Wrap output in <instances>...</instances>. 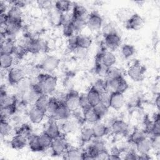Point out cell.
<instances>
[{"mask_svg": "<svg viewBox=\"0 0 160 160\" xmlns=\"http://www.w3.org/2000/svg\"><path fill=\"white\" fill-rule=\"evenodd\" d=\"M37 81L41 84L43 92L45 94L52 93L56 88L58 79L49 73H40L37 76Z\"/></svg>", "mask_w": 160, "mask_h": 160, "instance_id": "1", "label": "cell"}, {"mask_svg": "<svg viewBox=\"0 0 160 160\" xmlns=\"http://www.w3.org/2000/svg\"><path fill=\"white\" fill-rule=\"evenodd\" d=\"M106 84L107 91L109 92L110 91L111 93L114 92L124 93L129 87L128 82L122 76L116 78L108 79L106 81Z\"/></svg>", "mask_w": 160, "mask_h": 160, "instance_id": "2", "label": "cell"}, {"mask_svg": "<svg viewBox=\"0 0 160 160\" xmlns=\"http://www.w3.org/2000/svg\"><path fill=\"white\" fill-rule=\"evenodd\" d=\"M146 69L139 62H134L128 69L129 77L135 82H139L144 79Z\"/></svg>", "mask_w": 160, "mask_h": 160, "instance_id": "3", "label": "cell"}, {"mask_svg": "<svg viewBox=\"0 0 160 160\" xmlns=\"http://www.w3.org/2000/svg\"><path fill=\"white\" fill-rule=\"evenodd\" d=\"M60 64V59L53 55L46 56L40 64V68L46 73L55 71Z\"/></svg>", "mask_w": 160, "mask_h": 160, "instance_id": "4", "label": "cell"}, {"mask_svg": "<svg viewBox=\"0 0 160 160\" xmlns=\"http://www.w3.org/2000/svg\"><path fill=\"white\" fill-rule=\"evenodd\" d=\"M50 148L51 149L52 155L59 156L62 155L65 152L66 149L68 148V145L65 138L61 135L58 138L52 140Z\"/></svg>", "mask_w": 160, "mask_h": 160, "instance_id": "5", "label": "cell"}, {"mask_svg": "<svg viewBox=\"0 0 160 160\" xmlns=\"http://www.w3.org/2000/svg\"><path fill=\"white\" fill-rule=\"evenodd\" d=\"M80 94L76 91H70L66 96L64 103L67 108L72 112L75 111L80 108Z\"/></svg>", "mask_w": 160, "mask_h": 160, "instance_id": "6", "label": "cell"}, {"mask_svg": "<svg viewBox=\"0 0 160 160\" xmlns=\"http://www.w3.org/2000/svg\"><path fill=\"white\" fill-rule=\"evenodd\" d=\"M102 25L101 16L96 11L91 12L86 20V26L92 31L99 30Z\"/></svg>", "mask_w": 160, "mask_h": 160, "instance_id": "7", "label": "cell"}, {"mask_svg": "<svg viewBox=\"0 0 160 160\" xmlns=\"http://www.w3.org/2000/svg\"><path fill=\"white\" fill-rule=\"evenodd\" d=\"M25 78V72L20 68H12L8 72V80L10 84L16 86Z\"/></svg>", "mask_w": 160, "mask_h": 160, "instance_id": "8", "label": "cell"}, {"mask_svg": "<svg viewBox=\"0 0 160 160\" xmlns=\"http://www.w3.org/2000/svg\"><path fill=\"white\" fill-rule=\"evenodd\" d=\"M116 61V58L111 51H102L96 56V62H101L108 68L112 66Z\"/></svg>", "mask_w": 160, "mask_h": 160, "instance_id": "9", "label": "cell"}, {"mask_svg": "<svg viewBox=\"0 0 160 160\" xmlns=\"http://www.w3.org/2000/svg\"><path fill=\"white\" fill-rule=\"evenodd\" d=\"M125 23L126 28L128 29L137 31L143 27L144 24V20L138 14L133 13Z\"/></svg>", "mask_w": 160, "mask_h": 160, "instance_id": "10", "label": "cell"}, {"mask_svg": "<svg viewBox=\"0 0 160 160\" xmlns=\"http://www.w3.org/2000/svg\"><path fill=\"white\" fill-rule=\"evenodd\" d=\"M121 42L120 36L116 32L104 36V44L107 48L110 50L116 49Z\"/></svg>", "mask_w": 160, "mask_h": 160, "instance_id": "11", "label": "cell"}, {"mask_svg": "<svg viewBox=\"0 0 160 160\" xmlns=\"http://www.w3.org/2000/svg\"><path fill=\"white\" fill-rule=\"evenodd\" d=\"M124 96L123 93L119 92H111L109 102V107L115 109H120L124 104Z\"/></svg>", "mask_w": 160, "mask_h": 160, "instance_id": "12", "label": "cell"}, {"mask_svg": "<svg viewBox=\"0 0 160 160\" xmlns=\"http://www.w3.org/2000/svg\"><path fill=\"white\" fill-rule=\"evenodd\" d=\"M111 130L116 134L126 135L129 132V125L122 119H116L111 123Z\"/></svg>", "mask_w": 160, "mask_h": 160, "instance_id": "13", "label": "cell"}, {"mask_svg": "<svg viewBox=\"0 0 160 160\" xmlns=\"http://www.w3.org/2000/svg\"><path fill=\"white\" fill-rule=\"evenodd\" d=\"M48 18L50 24L54 27H59L62 25L63 13L57 10L55 8L49 11Z\"/></svg>", "mask_w": 160, "mask_h": 160, "instance_id": "14", "label": "cell"}, {"mask_svg": "<svg viewBox=\"0 0 160 160\" xmlns=\"http://www.w3.org/2000/svg\"><path fill=\"white\" fill-rule=\"evenodd\" d=\"M71 112V111L67 108L64 102H60L57 110L51 118L53 120H66L70 116Z\"/></svg>", "mask_w": 160, "mask_h": 160, "instance_id": "15", "label": "cell"}, {"mask_svg": "<svg viewBox=\"0 0 160 160\" xmlns=\"http://www.w3.org/2000/svg\"><path fill=\"white\" fill-rule=\"evenodd\" d=\"M45 116V111L36 108L34 106L29 110L28 113L29 119L33 124H39L41 122Z\"/></svg>", "mask_w": 160, "mask_h": 160, "instance_id": "16", "label": "cell"}, {"mask_svg": "<svg viewBox=\"0 0 160 160\" xmlns=\"http://www.w3.org/2000/svg\"><path fill=\"white\" fill-rule=\"evenodd\" d=\"M24 46L28 52L31 54H38L41 51L40 39L29 38L26 41Z\"/></svg>", "mask_w": 160, "mask_h": 160, "instance_id": "17", "label": "cell"}, {"mask_svg": "<svg viewBox=\"0 0 160 160\" xmlns=\"http://www.w3.org/2000/svg\"><path fill=\"white\" fill-rule=\"evenodd\" d=\"M17 99L15 96L8 95L6 91L1 88L0 93V105L1 107L8 106H16Z\"/></svg>", "mask_w": 160, "mask_h": 160, "instance_id": "18", "label": "cell"}, {"mask_svg": "<svg viewBox=\"0 0 160 160\" xmlns=\"http://www.w3.org/2000/svg\"><path fill=\"white\" fill-rule=\"evenodd\" d=\"M28 141V138L25 136L21 134H17L12 138L10 144L12 148L16 150H20L26 146Z\"/></svg>", "mask_w": 160, "mask_h": 160, "instance_id": "19", "label": "cell"}, {"mask_svg": "<svg viewBox=\"0 0 160 160\" xmlns=\"http://www.w3.org/2000/svg\"><path fill=\"white\" fill-rule=\"evenodd\" d=\"M94 138H102L109 132V128L103 123L96 122L92 127Z\"/></svg>", "mask_w": 160, "mask_h": 160, "instance_id": "20", "label": "cell"}, {"mask_svg": "<svg viewBox=\"0 0 160 160\" xmlns=\"http://www.w3.org/2000/svg\"><path fill=\"white\" fill-rule=\"evenodd\" d=\"M44 132L52 139H56L61 135L60 128L54 121H51L49 122Z\"/></svg>", "mask_w": 160, "mask_h": 160, "instance_id": "21", "label": "cell"}, {"mask_svg": "<svg viewBox=\"0 0 160 160\" xmlns=\"http://www.w3.org/2000/svg\"><path fill=\"white\" fill-rule=\"evenodd\" d=\"M83 119L90 124H95L99 121L101 118L96 113L92 108L87 109L86 110L82 111Z\"/></svg>", "mask_w": 160, "mask_h": 160, "instance_id": "22", "label": "cell"}, {"mask_svg": "<svg viewBox=\"0 0 160 160\" xmlns=\"http://www.w3.org/2000/svg\"><path fill=\"white\" fill-rule=\"evenodd\" d=\"M7 15L9 21L14 22H21L22 21V12L21 8L12 6L11 8L8 11Z\"/></svg>", "mask_w": 160, "mask_h": 160, "instance_id": "23", "label": "cell"}, {"mask_svg": "<svg viewBox=\"0 0 160 160\" xmlns=\"http://www.w3.org/2000/svg\"><path fill=\"white\" fill-rule=\"evenodd\" d=\"M78 49L85 50L88 49L92 44V39L90 36L84 34L76 35Z\"/></svg>", "mask_w": 160, "mask_h": 160, "instance_id": "24", "label": "cell"}, {"mask_svg": "<svg viewBox=\"0 0 160 160\" xmlns=\"http://www.w3.org/2000/svg\"><path fill=\"white\" fill-rule=\"evenodd\" d=\"M135 145L139 154H148L150 150L152 149L151 139L147 137L136 143Z\"/></svg>", "mask_w": 160, "mask_h": 160, "instance_id": "25", "label": "cell"}, {"mask_svg": "<svg viewBox=\"0 0 160 160\" xmlns=\"http://www.w3.org/2000/svg\"><path fill=\"white\" fill-rule=\"evenodd\" d=\"M86 96L89 104L92 108L100 102V93L93 86L89 89Z\"/></svg>", "mask_w": 160, "mask_h": 160, "instance_id": "26", "label": "cell"}, {"mask_svg": "<svg viewBox=\"0 0 160 160\" xmlns=\"http://www.w3.org/2000/svg\"><path fill=\"white\" fill-rule=\"evenodd\" d=\"M82 151L76 148H68L64 153L65 159H82Z\"/></svg>", "mask_w": 160, "mask_h": 160, "instance_id": "27", "label": "cell"}, {"mask_svg": "<svg viewBox=\"0 0 160 160\" xmlns=\"http://www.w3.org/2000/svg\"><path fill=\"white\" fill-rule=\"evenodd\" d=\"M28 144L30 149L33 152H41L44 151V149L42 148L39 141L38 135H32L31 134L28 137Z\"/></svg>", "mask_w": 160, "mask_h": 160, "instance_id": "28", "label": "cell"}, {"mask_svg": "<svg viewBox=\"0 0 160 160\" xmlns=\"http://www.w3.org/2000/svg\"><path fill=\"white\" fill-rule=\"evenodd\" d=\"M88 16V10L84 6L78 4L74 5L72 12V18H79L87 19Z\"/></svg>", "mask_w": 160, "mask_h": 160, "instance_id": "29", "label": "cell"}, {"mask_svg": "<svg viewBox=\"0 0 160 160\" xmlns=\"http://www.w3.org/2000/svg\"><path fill=\"white\" fill-rule=\"evenodd\" d=\"M16 46L13 40L11 39H6L1 44V54H13Z\"/></svg>", "mask_w": 160, "mask_h": 160, "instance_id": "30", "label": "cell"}, {"mask_svg": "<svg viewBox=\"0 0 160 160\" xmlns=\"http://www.w3.org/2000/svg\"><path fill=\"white\" fill-rule=\"evenodd\" d=\"M60 101H59L56 98L53 97L50 98L46 110V115H48L51 118L57 110Z\"/></svg>", "mask_w": 160, "mask_h": 160, "instance_id": "31", "label": "cell"}, {"mask_svg": "<svg viewBox=\"0 0 160 160\" xmlns=\"http://www.w3.org/2000/svg\"><path fill=\"white\" fill-rule=\"evenodd\" d=\"M1 68L2 69H9L14 62V57L12 54H1L0 57Z\"/></svg>", "mask_w": 160, "mask_h": 160, "instance_id": "32", "label": "cell"}, {"mask_svg": "<svg viewBox=\"0 0 160 160\" xmlns=\"http://www.w3.org/2000/svg\"><path fill=\"white\" fill-rule=\"evenodd\" d=\"M17 109L16 106H8L1 108V119L8 120L14 115Z\"/></svg>", "mask_w": 160, "mask_h": 160, "instance_id": "33", "label": "cell"}, {"mask_svg": "<svg viewBox=\"0 0 160 160\" xmlns=\"http://www.w3.org/2000/svg\"><path fill=\"white\" fill-rule=\"evenodd\" d=\"M31 85L32 82H31V81L24 78L16 85L18 93L22 96L31 89Z\"/></svg>", "mask_w": 160, "mask_h": 160, "instance_id": "34", "label": "cell"}, {"mask_svg": "<svg viewBox=\"0 0 160 160\" xmlns=\"http://www.w3.org/2000/svg\"><path fill=\"white\" fill-rule=\"evenodd\" d=\"M49 98L47 94H42L40 95L34 102V106L46 112Z\"/></svg>", "mask_w": 160, "mask_h": 160, "instance_id": "35", "label": "cell"}, {"mask_svg": "<svg viewBox=\"0 0 160 160\" xmlns=\"http://www.w3.org/2000/svg\"><path fill=\"white\" fill-rule=\"evenodd\" d=\"M146 133L144 131L140 130L139 129H135L131 134L129 136V140L132 143L136 144L144 138H146Z\"/></svg>", "mask_w": 160, "mask_h": 160, "instance_id": "36", "label": "cell"}, {"mask_svg": "<svg viewBox=\"0 0 160 160\" xmlns=\"http://www.w3.org/2000/svg\"><path fill=\"white\" fill-rule=\"evenodd\" d=\"M72 5V2L69 1L61 0V1H57L54 2V8L58 10L59 11L62 13L68 12L69 11L71 6Z\"/></svg>", "mask_w": 160, "mask_h": 160, "instance_id": "37", "label": "cell"}, {"mask_svg": "<svg viewBox=\"0 0 160 160\" xmlns=\"http://www.w3.org/2000/svg\"><path fill=\"white\" fill-rule=\"evenodd\" d=\"M86 20L83 18H72L71 24L74 29L75 32H78L81 31L86 26Z\"/></svg>", "mask_w": 160, "mask_h": 160, "instance_id": "38", "label": "cell"}, {"mask_svg": "<svg viewBox=\"0 0 160 160\" xmlns=\"http://www.w3.org/2000/svg\"><path fill=\"white\" fill-rule=\"evenodd\" d=\"M77 126H78L74 121L66 119V121L62 124L61 129L64 133L68 134L75 131L77 129Z\"/></svg>", "mask_w": 160, "mask_h": 160, "instance_id": "39", "label": "cell"}, {"mask_svg": "<svg viewBox=\"0 0 160 160\" xmlns=\"http://www.w3.org/2000/svg\"><path fill=\"white\" fill-rule=\"evenodd\" d=\"M94 138V134L92 128H84L81 132V140L86 143L91 141Z\"/></svg>", "mask_w": 160, "mask_h": 160, "instance_id": "40", "label": "cell"}, {"mask_svg": "<svg viewBox=\"0 0 160 160\" xmlns=\"http://www.w3.org/2000/svg\"><path fill=\"white\" fill-rule=\"evenodd\" d=\"M38 138L39 142L42 148L44 149V150L48 148H50L53 139L50 136H49L46 132H44L40 135H38Z\"/></svg>", "mask_w": 160, "mask_h": 160, "instance_id": "41", "label": "cell"}, {"mask_svg": "<svg viewBox=\"0 0 160 160\" xmlns=\"http://www.w3.org/2000/svg\"><path fill=\"white\" fill-rule=\"evenodd\" d=\"M121 54L125 59L129 58L135 53V48L131 44H126L121 47Z\"/></svg>", "mask_w": 160, "mask_h": 160, "instance_id": "42", "label": "cell"}, {"mask_svg": "<svg viewBox=\"0 0 160 160\" xmlns=\"http://www.w3.org/2000/svg\"><path fill=\"white\" fill-rule=\"evenodd\" d=\"M109 106L107 105H105L101 102H99L98 104H96L95 106H94L92 108L94 111L96 112V113L99 116V118L101 119L102 117L106 116L108 112Z\"/></svg>", "mask_w": 160, "mask_h": 160, "instance_id": "43", "label": "cell"}, {"mask_svg": "<svg viewBox=\"0 0 160 160\" xmlns=\"http://www.w3.org/2000/svg\"><path fill=\"white\" fill-rule=\"evenodd\" d=\"M108 69H109V68L104 66L102 63L99 62H96L95 71L100 77L107 78Z\"/></svg>", "mask_w": 160, "mask_h": 160, "instance_id": "44", "label": "cell"}, {"mask_svg": "<svg viewBox=\"0 0 160 160\" xmlns=\"http://www.w3.org/2000/svg\"><path fill=\"white\" fill-rule=\"evenodd\" d=\"M11 131V126L7 120L1 119L0 122V133L1 136L5 137L10 133Z\"/></svg>", "mask_w": 160, "mask_h": 160, "instance_id": "45", "label": "cell"}, {"mask_svg": "<svg viewBox=\"0 0 160 160\" xmlns=\"http://www.w3.org/2000/svg\"><path fill=\"white\" fill-rule=\"evenodd\" d=\"M132 14H131L129 10L126 9H119V11L117 13V17L119 19V21L126 22Z\"/></svg>", "mask_w": 160, "mask_h": 160, "instance_id": "46", "label": "cell"}, {"mask_svg": "<svg viewBox=\"0 0 160 160\" xmlns=\"http://www.w3.org/2000/svg\"><path fill=\"white\" fill-rule=\"evenodd\" d=\"M62 33L65 37H67L68 38L74 36L75 31L71 22L63 25Z\"/></svg>", "mask_w": 160, "mask_h": 160, "instance_id": "47", "label": "cell"}, {"mask_svg": "<svg viewBox=\"0 0 160 160\" xmlns=\"http://www.w3.org/2000/svg\"><path fill=\"white\" fill-rule=\"evenodd\" d=\"M122 76L121 74V70L114 66H111L108 69V79H112V78H116Z\"/></svg>", "mask_w": 160, "mask_h": 160, "instance_id": "48", "label": "cell"}, {"mask_svg": "<svg viewBox=\"0 0 160 160\" xmlns=\"http://www.w3.org/2000/svg\"><path fill=\"white\" fill-rule=\"evenodd\" d=\"M100 139L101 138H96V141H94L91 144L98 153L106 150L105 143Z\"/></svg>", "mask_w": 160, "mask_h": 160, "instance_id": "49", "label": "cell"}, {"mask_svg": "<svg viewBox=\"0 0 160 160\" xmlns=\"http://www.w3.org/2000/svg\"><path fill=\"white\" fill-rule=\"evenodd\" d=\"M38 5L42 9L48 10L49 11L51 9L54 8V4H53L52 1H46V0H42V1H37Z\"/></svg>", "mask_w": 160, "mask_h": 160, "instance_id": "50", "label": "cell"}, {"mask_svg": "<svg viewBox=\"0 0 160 160\" xmlns=\"http://www.w3.org/2000/svg\"><path fill=\"white\" fill-rule=\"evenodd\" d=\"M28 52V51L26 50V48L24 46L22 45H19V46H16L14 52V54H15V56L18 58H22Z\"/></svg>", "mask_w": 160, "mask_h": 160, "instance_id": "51", "label": "cell"}, {"mask_svg": "<svg viewBox=\"0 0 160 160\" xmlns=\"http://www.w3.org/2000/svg\"><path fill=\"white\" fill-rule=\"evenodd\" d=\"M79 104H80V108H81L82 111H84V110H86L87 109L92 108V107L91 106V105L89 104V103L88 101L86 94H84L80 95Z\"/></svg>", "mask_w": 160, "mask_h": 160, "instance_id": "52", "label": "cell"}, {"mask_svg": "<svg viewBox=\"0 0 160 160\" xmlns=\"http://www.w3.org/2000/svg\"><path fill=\"white\" fill-rule=\"evenodd\" d=\"M152 149L159 152L160 149V136H152L151 138Z\"/></svg>", "mask_w": 160, "mask_h": 160, "instance_id": "53", "label": "cell"}, {"mask_svg": "<svg viewBox=\"0 0 160 160\" xmlns=\"http://www.w3.org/2000/svg\"><path fill=\"white\" fill-rule=\"evenodd\" d=\"M150 134L152 136H160V119L153 121Z\"/></svg>", "mask_w": 160, "mask_h": 160, "instance_id": "54", "label": "cell"}, {"mask_svg": "<svg viewBox=\"0 0 160 160\" xmlns=\"http://www.w3.org/2000/svg\"><path fill=\"white\" fill-rule=\"evenodd\" d=\"M121 151L117 147H113L109 153V159H121Z\"/></svg>", "mask_w": 160, "mask_h": 160, "instance_id": "55", "label": "cell"}, {"mask_svg": "<svg viewBox=\"0 0 160 160\" xmlns=\"http://www.w3.org/2000/svg\"><path fill=\"white\" fill-rule=\"evenodd\" d=\"M111 92L108 91H105L100 93V102L109 106V102L110 99Z\"/></svg>", "mask_w": 160, "mask_h": 160, "instance_id": "56", "label": "cell"}, {"mask_svg": "<svg viewBox=\"0 0 160 160\" xmlns=\"http://www.w3.org/2000/svg\"><path fill=\"white\" fill-rule=\"evenodd\" d=\"M99 93L104 92L105 91H107L106 89V81H102V80H99L97 81L94 86H92Z\"/></svg>", "mask_w": 160, "mask_h": 160, "instance_id": "57", "label": "cell"}, {"mask_svg": "<svg viewBox=\"0 0 160 160\" xmlns=\"http://www.w3.org/2000/svg\"><path fill=\"white\" fill-rule=\"evenodd\" d=\"M68 46L70 50H75L78 49L76 36H73L68 39Z\"/></svg>", "mask_w": 160, "mask_h": 160, "instance_id": "58", "label": "cell"}, {"mask_svg": "<svg viewBox=\"0 0 160 160\" xmlns=\"http://www.w3.org/2000/svg\"><path fill=\"white\" fill-rule=\"evenodd\" d=\"M116 32V31H115V29L110 24H106L102 29V33L104 36L108 34H111L113 32Z\"/></svg>", "mask_w": 160, "mask_h": 160, "instance_id": "59", "label": "cell"}, {"mask_svg": "<svg viewBox=\"0 0 160 160\" xmlns=\"http://www.w3.org/2000/svg\"><path fill=\"white\" fill-rule=\"evenodd\" d=\"M138 155L136 152H134V151H129L126 154L124 159H128V160L138 159Z\"/></svg>", "mask_w": 160, "mask_h": 160, "instance_id": "60", "label": "cell"}, {"mask_svg": "<svg viewBox=\"0 0 160 160\" xmlns=\"http://www.w3.org/2000/svg\"><path fill=\"white\" fill-rule=\"evenodd\" d=\"M7 7L4 2L0 1V14L6 13Z\"/></svg>", "mask_w": 160, "mask_h": 160, "instance_id": "61", "label": "cell"}, {"mask_svg": "<svg viewBox=\"0 0 160 160\" xmlns=\"http://www.w3.org/2000/svg\"><path fill=\"white\" fill-rule=\"evenodd\" d=\"M151 159V157L148 154H141L138 155V159H142V160H149Z\"/></svg>", "mask_w": 160, "mask_h": 160, "instance_id": "62", "label": "cell"}, {"mask_svg": "<svg viewBox=\"0 0 160 160\" xmlns=\"http://www.w3.org/2000/svg\"><path fill=\"white\" fill-rule=\"evenodd\" d=\"M155 104L157 108V109L159 110V107H160V96L159 94H157V96L155 98Z\"/></svg>", "mask_w": 160, "mask_h": 160, "instance_id": "63", "label": "cell"}]
</instances>
